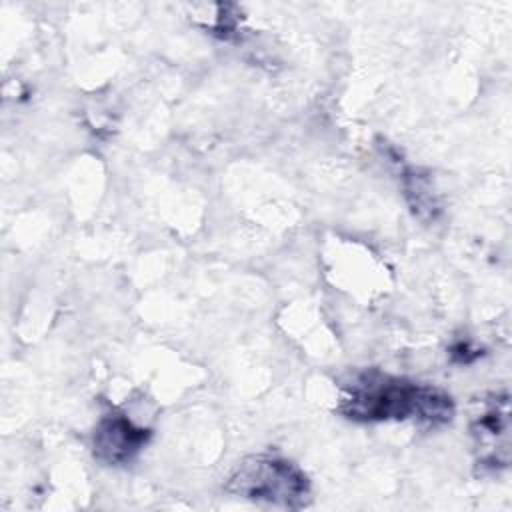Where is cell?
Here are the masks:
<instances>
[{
    "mask_svg": "<svg viewBox=\"0 0 512 512\" xmlns=\"http://www.w3.org/2000/svg\"><path fill=\"white\" fill-rule=\"evenodd\" d=\"M150 428L134 424L122 412L102 414L92 432V454L106 466L130 464L148 444Z\"/></svg>",
    "mask_w": 512,
    "mask_h": 512,
    "instance_id": "4",
    "label": "cell"
},
{
    "mask_svg": "<svg viewBox=\"0 0 512 512\" xmlns=\"http://www.w3.org/2000/svg\"><path fill=\"white\" fill-rule=\"evenodd\" d=\"M224 490L280 508L300 510L312 500L306 472L288 458L276 454H252L242 458L228 474Z\"/></svg>",
    "mask_w": 512,
    "mask_h": 512,
    "instance_id": "2",
    "label": "cell"
},
{
    "mask_svg": "<svg viewBox=\"0 0 512 512\" xmlns=\"http://www.w3.org/2000/svg\"><path fill=\"white\" fill-rule=\"evenodd\" d=\"M402 180H404V192H406L412 212L420 218L432 220L440 208H438V202L432 192V184H430L428 176H422L420 170H416V168H408L404 172Z\"/></svg>",
    "mask_w": 512,
    "mask_h": 512,
    "instance_id": "5",
    "label": "cell"
},
{
    "mask_svg": "<svg viewBox=\"0 0 512 512\" xmlns=\"http://www.w3.org/2000/svg\"><path fill=\"white\" fill-rule=\"evenodd\" d=\"M478 464L488 470L510 464V404L508 394H494L482 402V410L472 420Z\"/></svg>",
    "mask_w": 512,
    "mask_h": 512,
    "instance_id": "3",
    "label": "cell"
},
{
    "mask_svg": "<svg viewBox=\"0 0 512 512\" xmlns=\"http://www.w3.org/2000/svg\"><path fill=\"white\" fill-rule=\"evenodd\" d=\"M336 410L354 422L414 420L442 426L454 418V402L444 390L378 370L356 374L344 386Z\"/></svg>",
    "mask_w": 512,
    "mask_h": 512,
    "instance_id": "1",
    "label": "cell"
}]
</instances>
